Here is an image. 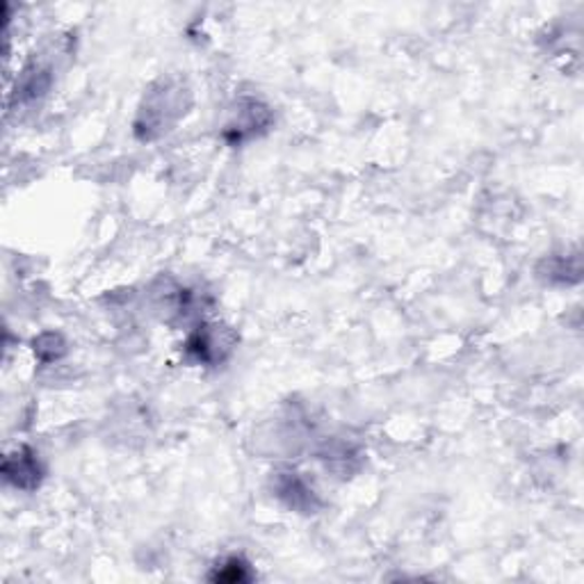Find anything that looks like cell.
Listing matches in <instances>:
<instances>
[{
  "label": "cell",
  "instance_id": "cell-1",
  "mask_svg": "<svg viewBox=\"0 0 584 584\" xmlns=\"http://www.w3.org/2000/svg\"><path fill=\"white\" fill-rule=\"evenodd\" d=\"M190 105L192 95L183 78L167 76L156 80L139 103L133 124L135 137L142 142H153V139L167 135L188 114Z\"/></svg>",
  "mask_w": 584,
  "mask_h": 584
},
{
  "label": "cell",
  "instance_id": "cell-2",
  "mask_svg": "<svg viewBox=\"0 0 584 584\" xmlns=\"http://www.w3.org/2000/svg\"><path fill=\"white\" fill-rule=\"evenodd\" d=\"M238 345L236 332L220 322L199 320L195 330L185 338L183 352L190 361L208 368H218L228 361Z\"/></svg>",
  "mask_w": 584,
  "mask_h": 584
},
{
  "label": "cell",
  "instance_id": "cell-3",
  "mask_svg": "<svg viewBox=\"0 0 584 584\" xmlns=\"http://www.w3.org/2000/svg\"><path fill=\"white\" fill-rule=\"evenodd\" d=\"M274 122V114L270 110V105H265L263 101L253 99V97H245L233 103L228 120L222 128V137L224 142L231 147H240L249 139L263 135Z\"/></svg>",
  "mask_w": 584,
  "mask_h": 584
},
{
  "label": "cell",
  "instance_id": "cell-4",
  "mask_svg": "<svg viewBox=\"0 0 584 584\" xmlns=\"http://www.w3.org/2000/svg\"><path fill=\"white\" fill-rule=\"evenodd\" d=\"M270 488L274 498L286 505L290 511L297 513H318L322 509V500L320 494L315 490V486L303 477V473L295 471V469H276L270 477Z\"/></svg>",
  "mask_w": 584,
  "mask_h": 584
},
{
  "label": "cell",
  "instance_id": "cell-5",
  "mask_svg": "<svg viewBox=\"0 0 584 584\" xmlns=\"http://www.w3.org/2000/svg\"><path fill=\"white\" fill-rule=\"evenodd\" d=\"M60 51V49H55ZM55 51L49 53H35L26 66L21 69V74L16 78L12 101L14 103H30L41 99L46 91H49L55 83Z\"/></svg>",
  "mask_w": 584,
  "mask_h": 584
},
{
  "label": "cell",
  "instance_id": "cell-6",
  "mask_svg": "<svg viewBox=\"0 0 584 584\" xmlns=\"http://www.w3.org/2000/svg\"><path fill=\"white\" fill-rule=\"evenodd\" d=\"M3 475L8 484L21 490H35L44 480V465L37 452H33L30 448H21L5 457Z\"/></svg>",
  "mask_w": 584,
  "mask_h": 584
},
{
  "label": "cell",
  "instance_id": "cell-7",
  "mask_svg": "<svg viewBox=\"0 0 584 584\" xmlns=\"http://www.w3.org/2000/svg\"><path fill=\"white\" fill-rule=\"evenodd\" d=\"M361 448L357 443H349L345 438L324 440V446L318 450V459L326 465V471H334L340 477H349L361 463Z\"/></svg>",
  "mask_w": 584,
  "mask_h": 584
},
{
  "label": "cell",
  "instance_id": "cell-8",
  "mask_svg": "<svg viewBox=\"0 0 584 584\" xmlns=\"http://www.w3.org/2000/svg\"><path fill=\"white\" fill-rule=\"evenodd\" d=\"M546 284H562L571 286L577 284L582 276V263L580 256H550V259L542 261L539 270H536Z\"/></svg>",
  "mask_w": 584,
  "mask_h": 584
},
{
  "label": "cell",
  "instance_id": "cell-9",
  "mask_svg": "<svg viewBox=\"0 0 584 584\" xmlns=\"http://www.w3.org/2000/svg\"><path fill=\"white\" fill-rule=\"evenodd\" d=\"M208 577L213 582H222V584H243V582L253 580V571L245 557L231 555V557L222 559V562H218L213 573H210Z\"/></svg>",
  "mask_w": 584,
  "mask_h": 584
},
{
  "label": "cell",
  "instance_id": "cell-10",
  "mask_svg": "<svg viewBox=\"0 0 584 584\" xmlns=\"http://www.w3.org/2000/svg\"><path fill=\"white\" fill-rule=\"evenodd\" d=\"M33 349H35V355L46 361V363H51V361H58L66 355V343L62 340L60 334H41L39 338H35L33 343Z\"/></svg>",
  "mask_w": 584,
  "mask_h": 584
}]
</instances>
